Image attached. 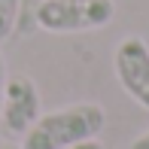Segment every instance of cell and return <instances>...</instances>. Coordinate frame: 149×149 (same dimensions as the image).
<instances>
[{
	"label": "cell",
	"instance_id": "1",
	"mask_svg": "<svg viewBox=\"0 0 149 149\" xmlns=\"http://www.w3.org/2000/svg\"><path fill=\"white\" fill-rule=\"evenodd\" d=\"M107 125L97 104H73L40 116L22 134V149H70L82 140H94Z\"/></svg>",
	"mask_w": 149,
	"mask_h": 149
},
{
	"label": "cell",
	"instance_id": "2",
	"mask_svg": "<svg viewBox=\"0 0 149 149\" xmlns=\"http://www.w3.org/2000/svg\"><path fill=\"white\" fill-rule=\"evenodd\" d=\"M113 0H43L37 6V24L49 33L100 31L113 22Z\"/></svg>",
	"mask_w": 149,
	"mask_h": 149
},
{
	"label": "cell",
	"instance_id": "3",
	"mask_svg": "<svg viewBox=\"0 0 149 149\" xmlns=\"http://www.w3.org/2000/svg\"><path fill=\"white\" fill-rule=\"evenodd\" d=\"M116 79L131 100L149 110V46L140 37H125L113 55Z\"/></svg>",
	"mask_w": 149,
	"mask_h": 149
},
{
	"label": "cell",
	"instance_id": "4",
	"mask_svg": "<svg viewBox=\"0 0 149 149\" xmlns=\"http://www.w3.org/2000/svg\"><path fill=\"white\" fill-rule=\"evenodd\" d=\"M40 113V91L28 76H6L3 104H0V122L9 134H24L37 122Z\"/></svg>",
	"mask_w": 149,
	"mask_h": 149
},
{
	"label": "cell",
	"instance_id": "5",
	"mask_svg": "<svg viewBox=\"0 0 149 149\" xmlns=\"http://www.w3.org/2000/svg\"><path fill=\"white\" fill-rule=\"evenodd\" d=\"M18 12H22V0H0V43L12 37L18 24Z\"/></svg>",
	"mask_w": 149,
	"mask_h": 149
},
{
	"label": "cell",
	"instance_id": "6",
	"mask_svg": "<svg viewBox=\"0 0 149 149\" xmlns=\"http://www.w3.org/2000/svg\"><path fill=\"white\" fill-rule=\"evenodd\" d=\"M70 149H104V143H97V137H94V140H82V143H76Z\"/></svg>",
	"mask_w": 149,
	"mask_h": 149
},
{
	"label": "cell",
	"instance_id": "7",
	"mask_svg": "<svg viewBox=\"0 0 149 149\" xmlns=\"http://www.w3.org/2000/svg\"><path fill=\"white\" fill-rule=\"evenodd\" d=\"M131 149H149V131H143V134H140V137L131 143Z\"/></svg>",
	"mask_w": 149,
	"mask_h": 149
},
{
	"label": "cell",
	"instance_id": "8",
	"mask_svg": "<svg viewBox=\"0 0 149 149\" xmlns=\"http://www.w3.org/2000/svg\"><path fill=\"white\" fill-rule=\"evenodd\" d=\"M3 88H6V64H3V55H0V104H3Z\"/></svg>",
	"mask_w": 149,
	"mask_h": 149
},
{
	"label": "cell",
	"instance_id": "9",
	"mask_svg": "<svg viewBox=\"0 0 149 149\" xmlns=\"http://www.w3.org/2000/svg\"><path fill=\"white\" fill-rule=\"evenodd\" d=\"M3 149H18V146H3Z\"/></svg>",
	"mask_w": 149,
	"mask_h": 149
}]
</instances>
